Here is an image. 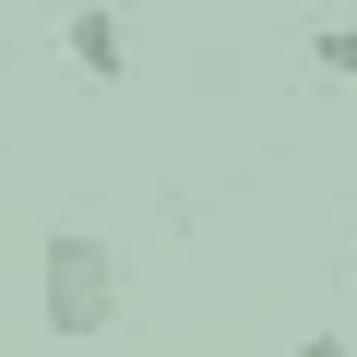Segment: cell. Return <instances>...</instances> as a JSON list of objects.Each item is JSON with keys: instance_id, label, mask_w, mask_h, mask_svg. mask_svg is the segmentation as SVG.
Returning a JSON list of instances; mask_svg holds the SVG:
<instances>
[{"instance_id": "3", "label": "cell", "mask_w": 357, "mask_h": 357, "mask_svg": "<svg viewBox=\"0 0 357 357\" xmlns=\"http://www.w3.org/2000/svg\"><path fill=\"white\" fill-rule=\"evenodd\" d=\"M310 72H333V84H357V24L333 13V24H310Z\"/></svg>"}, {"instance_id": "2", "label": "cell", "mask_w": 357, "mask_h": 357, "mask_svg": "<svg viewBox=\"0 0 357 357\" xmlns=\"http://www.w3.org/2000/svg\"><path fill=\"white\" fill-rule=\"evenodd\" d=\"M60 48H72L84 84H119V72H131V24L107 13V0H72V13H60Z\"/></svg>"}, {"instance_id": "4", "label": "cell", "mask_w": 357, "mask_h": 357, "mask_svg": "<svg viewBox=\"0 0 357 357\" xmlns=\"http://www.w3.org/2000/svg\"><path fill=\"white\" fill-rule=\"evenodd\" d=\"M298 357H357V345L345 333H298Z\"/></svg>"}, {"instance_id": "1", "label": "cell", "mask_w": 357, "mask_h": 357, "mask_svg": "<svg viewBox=\"0 0 357 357\" xmlns=\"http://www.w3.org/2000/svg\"><path fill=\"white\" fill-rule=\"evenodd\" d=\"M119 310H131L119 238L107 227H48V250H36V321L60 345H96V333H119Z\"/></svg>"}, {"instance_id": "5", "label": "cell", "mask_w": 357, "mask_h": 357, "mask_svg": "<svg viewBox=\"0 0 357 357\" xmlns=\"http://www.w3.org/2000/svg\"><path fill=\"white\" fill-rule=\"evenodd\" d=\"M345 238H357V215H345Z\"/></svg>"}]
</instances>
